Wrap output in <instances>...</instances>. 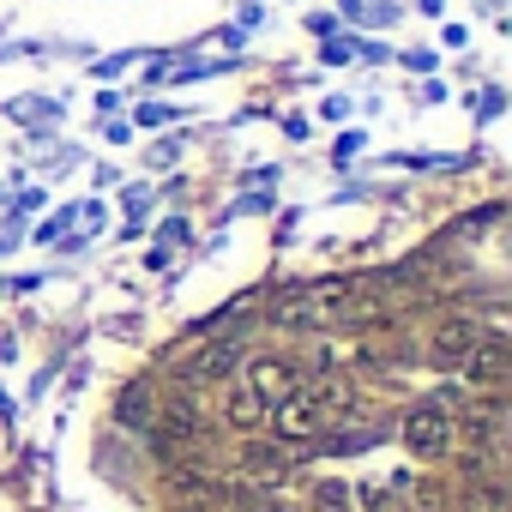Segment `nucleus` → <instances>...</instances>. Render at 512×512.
<instances>
[{"mask_svg": "<svg viewBox=\"0 0 512 512\" xmlns=\"http://www.w3.org/2000/svg\"><path fill=\"white\" fill-rule=\"evenodd\" d=\"M223 422H229V428H260V422H266V404L253 398L247 386H235V392L223 398Z\"/></svg>", "mask_w": 512, "mask_h": 512, "instance_id": "8", "label": "nucleus"}, {"mask_svg": "<svg viewBox=\"0 0 512 512\" xmlns=\"http://www.w3.org/2000/svg\"><path fill=\"white\" fill-rule=\"evenodd\" d=\"M350 506V488L344 482H320L314 488V512H344Z\"/></svg>", "mask_w": 512, "mask_h": 512, "instance_id": "10", "label": "nucleus"}, {"mask_svg": "<svg viewBox=\"0 0 512 512\" xmlns=\"http://www.w3.org/2000/svg\"><path fill=\"white\" fill-rule=\"evenodd\" d=\"M241 464H247L253 482H284V476H290V452H284V446H247Z\"/></svg>", "mask_w": 512, "mask_h": 512, "instance_id": "7", "label": "nucleus"}, {"mask_svg": "<svg viewBox=\"0 0 512 512\" xmlns=\"http://www.w3.org/2000/svg\"><path fill=\"white\" fill-rule=\"evenodd\" d=\"M476 320H464V314H446L440 326H434V338H428V356L440 362V368H464V356L476 350Z\"/></svg>", "mask_w": 512, "mask_h": 512, "instance_id": "4", "label": "nucleus"}, {"mask_svg": "<svg viewBox=\"0 0 512 512\" xmlns=\"http://www.w3.org/2000/svg\"><path fill=\"white\" fill-rule=\"evenodd\" d=\"M362 506H368V512H398V494H386V488L368 494V488H362Z\"/></svg>", "mask_w": 512, "mask_h": 512, "instance_id": "12", "label": "nucleus"}, {"mask_svg": "<svg viewBox=\"0 0 512 512\" xmlns=\"http://www.w3.org/2000/svg\"><path fill=\"white\" fill-rule=\"evenodd\" d=\"M115 416H121V422H145V386H133V392H121V404H115Z\"/></svg>", "mask_w": 512, "mask_h": 512, "instance_id": "11", "label": "nucleus"}, {"mask_svg": "<svg viewBox=\"0 0 512 512\" xmlns=\"http://www.w3.org/2000/svg\"><path fill=\"white\" fill-rule=\"evenodd\" d=\"M229 362H235V350H229V344H217V350H205V356L193 362V380H211V374H223Z\"/></svg>", "mask_w": 512, "mask_h": 512, "instance_id": "9", "label": "nucleus"}, {"mask_svg": "<svg viewBox=\"0 0 512 512\" xmlns=\"http://www.w3.org/2000/svg\"><path fill=\"white\" fill-rule=\"evenodd\" d=\"M506 368H512L506 338H476V350L464 356V380H470V386H500Z\"/></svg>", "mask_w": 512, "mask_h": 512, "instance_id": "6", "label": "nucleus"}, {"mask_svg": "<svg viewBox=\"0 0 512 512\" xmlns=\"http://www.w3.org/2000/svg\"><path fill=\"white\" fill-rule=\"evenodd\" d=\"M404 446H410L416 458H440V452H452V416H446L440 404L410 410V416H404Z\"/></svg>", "mask_w": 512, "mask_h": 512, "instance_id": "2", "label": "nucleus"}, {"mask_svg": "<svg viewBox=\"0 0 512 512\" xmlns=\"http://www.w3.org/2000/svg\"><path fill=\"white\" fill-rule=\"evenodd\" d=\"M193 440H199V410H193L187 398H169L163 416H157V428H151V446H157V452H181V446H193Z\"/></svg>", "mask_w": 512, "mask_h": 512, "instance_id": "5", "label": "nucleus"}, {"mask_svg": "<svg viewBox=\"0 0 512 512\" xmlns=\"http://www.w3.org/2000/svg\"><path fill=\"white\" fill-rule=\"evenodd\" d=\"M302 386V374H296V362H284V356H260V362H247V392L260 398L266 410L278 404V398H290Z\"/></svg>", "mask_w": 512, "mask_h": 512, "instance_id": "3", "label": "nucleus"}, {"mask_svg": "<svg viewBox=\"0 0 512 512\" xmlns=\"http://www.w3.org/2000/svg\"><path fill=\"white\" fill-rule=\"evenodd\" d=\"M266 416H272V428H278V440H284V446H296V440H314V434H320V428L332 422V416L320 410V398H314L308 386H296L290 398H278V404H272Z\"/></svg>", "mask_w": 512, "mask_h": 512, "instance_id": "1", "label": "nucleus"}]
</instances>
